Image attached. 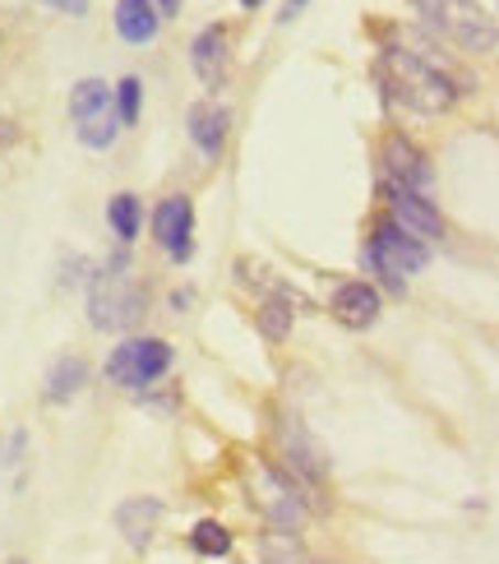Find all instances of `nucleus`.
Instances as JSON below:
<instances>
[{"instance_id":"obj_1","label":"nucleus","mask_w":499,"mask_h":564,"mask_svg":"<svg viewBox=\"0 0 499 564\" xmlns=\"http://www.w3.org/2000/svg\"><path fill=\"white\" fill-rule=\"evenodd\" d=\"M379 75H384V88L389 98L412 107L421 116H440L458 102V79L448 75L444 65H435L431 56L421 52H408V46H389L384 56H379Z\"/></svg>"},{"instance_id":"obj_2","label":"nucleus","mask_w":499,"mask_h":564,"mask_svg":"<svg viewBox=\"0 0 499 564\" xmlns=\"http://www.w3.org/2000/svg\"><path fill=\"white\" fill-rule=\"evenodd\" d=\"M412 10L421 14V23L431 33H440L444 42L463 46V52H495L499 46V23L495 14L481 10V0H412Z\"/></svg>"},{"instance_id":"obj_3","label":"nucleus","mask_w":499,"mask_h":564,"mask_svg":"<svg viewBox=\"0 0 499 564\" xmlns=\"http://www.w3.org/2000/svg\"><path fill=\"white\" fill-rule=\"evenodd\" d=\"M366 264L384 278V288L398 296L402 288H408V278L421 273L425 264H431V246H425L421 237H412V231H402L393 218L375 223L370 241H366Z\"/></svg>"},{"instance_id":"obj_4","label":"nucleus","mask_w":499,"mask_h":564,"mask_svg":"<svg viewBox=\"0 0 499 564\" xmlns=\"http://www.w3.org/2000/svg\"><path fill=\"white\" fill-rule=\"evenodd\" d=\"M144 305H149V292L126 273L121 260L88 278V319L98 328H130L144 315Z\"/></svg>"},{"instance_id":"obj_5","label":"nucleus","mask_w":499,"mask_h":564,"mask_svg":"<svg viewBox=\"0 0 499 564\" xmlns=\"http://www.w3.org/2000/svg\"><path fill=\"white\" fill-rule=\"evenodd\" d=\"M172 370V347H166L162 338H121L111 351H107V384L111 389H126V393H144L153 389L162 375Z\"/></svg>"},{"instance_id":"obj_6","label":"nucleus","mask_w":499,"mask_h":564,"mask_svg":"<svg viewBox=\"0 0 499 564\" xmlns=\"http://www.w3.org/2000/svg\"><path fill=\"white\" fill-rule=\"evenodd\" d=\"M153 241L176 264H185L195 254V204H189V195H166L153 208Z\"/></svg>"},{"instance_id":"obj_7","label":"nucleus","mask_w":499,"mask_h":564,"mask_svg":"<svg viewBox=\"0 0 499 564\" xmlns=\"http://www.w3.org/2000/svg\"><path fill=\"white\" fill-rule=\"evenodd\" d=\"M384 199H389V218L402 231H412V237H421V241L444 237V218H440L431 195L408 191V185H398V181H384Z\"/></svg>"},{"instance_id":"obj_8","label":"nucleus","mask_w":499,"mask_h":564,"mask_svg":"<svg viewBox=\"0 0 499 564\" xmlns=\"http://www.w3.org/2000/svg\"><path fill=\"white\" fill-rule=\"evenodd\" d=\"M384 181H398L408 191H421V195H435V167L408 134H384Z\"/></svg>"},{"instance_id":"obj_9","label":"nucleus","mask_w":499,"mask_h":564,"mask_svg":"<svg viewBox=\"0 0 499 564\" xmlns=\"http://www.w3.org/2000/svg\"><path fill=\"white\" fill-rule=\"evenodd\" d=\"M328 311H333V319L347 324V328H370L379 319V311H384V301H379V292L370 288L366 278H347V282L333 288Z\"/></svg>"},{"instance_id":"obj_10","label":"nucleus","mask_w":499,"mask_h":564,"mask_svg":"<svg viewBox=\"0 0 499 564\" xmlns=\"http://www.w3.org/2000/svg\"><path fill=\"white\" fill-rule=\"evenodd\" d=\"M185 130H189V144H195L208 162H218L223 144H227V130H231V111L218 102H195L185 116Z\"/></svg>"},{"instance_id":"obj_11","label":"nucleus","mask_w":499,"mask_h":564,"mask_svg":"<svg viewBox=\"0 0 499 564\" xmlns=\"http://www.w3.org/2000/svg\"><path fill=\"white\" fill-rule=\"evenodd\" d=\"M162 523V500L158 496H130L121 509H116V532L126 536V546L144 551L153 542V532Z\"/></svg>"},{"instance_id":"obj_12","label":"nucleus","mask_w":499,"mask_h":564,"mask_svg":"<svg viewBox=\"0 0 499 564\" xmlns=\"http://www.w3.org/2000/svg\"><path fill=\"white\" fill-rule=\"evenodd\" d=\"M227 61H231V52H227V29L223 23H213V29H204L195 42H189V65H195L199 84L218 88L227 79Z\"/></svg>"},{"instance_id":"obj_13","label":"nucleus","mask_w":499,"mask_h":564,"mask_svg":"<svg viewBox=\"0 0 499 564\" xmlns=\"http://www.w3.org/2000/svg\"><path fill=\"white\" fill-rule=\"evenodd\" d=\"M111 23H116V37H121V42L144 46V42H153V37H158L162 14H158L153 0H116Z\"/></svg>"},{"instance_id":"obj_14","label":"nucleus","mask_w":499,"mask_h":564,"mask_svg":"<svg viewBox=\"0 0 499 564\" xmlns=\"http://www.w3.org/2000/svg\"><path fill=\"white\" fill-rule=\"evenodd\" d=\"M84 384H88V361L75 357V351H61V357L46 366L42 398H46V403H69V398H75Z\"/></svg>"},{"instance_id":"obj_15","label":"nucleus","mask_w":499,"mask_h":564,"mask_svg":"<svg viewBox=\"0 0 499 564\" xmlns=\"http://www.w3.org/2000/svg\"><path fill=\"white\" fill-rule=\"evenodd\" d=\"M111 111V88L102 79H79L75 88H69V121L75 126H88L98 121V116Z\"/></svg>"},{"instance_id":"obj_16","label":"nucleus","mask_w":499,"mask_h":564,"mask_svg":"<svg viewBox=\"0 0 499 564\" xmlns=\"http://www.w3.org/2000/svg\"><path fill=\"white\" fill-rule=\"evenodd\" d=\"M107 223H111V231H116V241L130 246V241L139 237V227H144V208H139V195H130V191L111 195V204H107Z\"/></svg>"},{"instance_id":"obj_17","label":"nucleus","mask_w":499,"mask_h":564,"mask_svg":"<svg viewBox=\"0 0 499 564\" xmlns=\"http://www.w3.org/2000/svg\"><path fill=\"white\" fill-rule=\"evenodd\" d=\"M111 111H116V121H121V130L139 126V111H144V79L126 75L121 84H116L111 88Z\"/></svg>"},{"instance_id":"obj_18","label":"nucleus","mask_w":499,"mask_h":564,"mask_svg":"<svg viewBox=\"0 0 499 564\" xmlns=\"http://www.w3.org/2000/svg\"><path fill=\"white\" fill-rule=\"evenodd\" d=\"M189 551L204 555V560H223V555H231V532L223 523L204 519V523L189 528Z\"/></svg>"},{"instance_id":"obj_19","label":"nucleus","mask_w":499,"mask_h":564,"mask_svg":"<svg viewBox=\"0 0 499 564\" xmlns=\"http://www.w3.org/2000/svg\"><path fill=\"white\" fill-rule=\"evenodd\" d=\"M75 134H79L84 149H111L116 134H121V121H116V111H107V116H98V121L75 126Z\"/></svg>"},{"instance_id":"obj_20","label":"nucleus","mask_w":499,"mask_h":564,"mask_svg":"<svg viewBox=\"0 0 499 564\" xmlns=\"http://www.w3.org/2000/svg\"><path fill=\"white\" fill-rule=\"evenodd\" d=\"M259 328H264V338H288V328H292V311L282 301H264V311H259Z\"/></svg>"},{"instance_id":"obj_21","label":"nucleus","mask_w":499,"mask_h":564,"mask_svg":"<svg viewBox=\"0 0 499 564\" xmlns=\"http://www.w3.org/2000/svg\"><path fill=\"white\" fill-rule=\"evenodd\" d=\"M46 10H56V14H65V19H84L88 14V0H42Z\"/></svg>"},{"instance_id":"obj_22","label":"nucleus","mask_w":499,"mask_h":564,"mask_svg":"<svg viewBox=\"0 0 499 564\" xmlns=\"http://www.w3.org/2000/svg\"><path fill=\"white\" fill-rule=\"evenodd\" d=\"M305 6H311V0H288V10H282V19H296Z\"/></svg>"},{"instance_id":"obj_23","label":"nucleus","mask_w":499,"mask_h":564,"mask_svg":"<svg viewBox=\"0 0 499 564\" xmlns=\"http://www.w3.org/2000/svg\"><path fill=\"white\" fill-rule=\"evenodd\" d=\"M241 6H246V10H259V6H264V0H241Z\"/></svg>"},{"instance_id":"obj_24","label":"nucleus","mask_w":499,"mask_h":564,"mask_svg":"<svg viewBox=\"0 0 499 564\" xmlns=\"http://www.w3.org/2000/svg\"><path fill=\"white\" fill-rule=\"evenodd\" d=\"M181 6V0H162V10H176Z\"/></svg>"},{"instance_id":"obj_25","label":"nucleus","mask_w":499,"mask_h":564,"mask_svg":"<svg viewBox=\"0 0 499 564\" xmlns=\"http://www.w3.org/2000/svg\"><path fill=\"white\" fill-rule=\"evenodd\" d=\"M6 564H29V560H6Z\"/></svg>"}]
</instances>
